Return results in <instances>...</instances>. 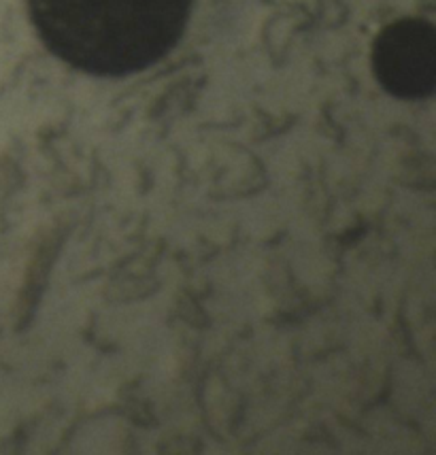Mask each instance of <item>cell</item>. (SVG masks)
Instances as JSON below:
<instances>
[{"label":"cell","instance_id":"6da1fadb","mask_svg":"<svg viewBox=\"0 0 436 455\" xmlns=\"http://www.w3.org/2000/svg\"><path fill=\"white\" fill-rule=\"evenodd\" d=\"M192 0H30L49 50L94 75H126L182 36Z\"/></svg>","mask_w":436,"mask_h":455},{"label":"cell","instance_id":"7a4b0ae2","mask_svg":"<svg viewBox=\"0 0 436 455\" xmlns=\"http://www.w3.org/2000/svg\"><path fill=\"white\" fill-rule=\"evenodd\" d=\"M375 73L398 99L430 96L436 79V35L424 20H400L379 35L373 52Z\"/></svg>","mask_w":436,"mask_h":455}]
</instances>
